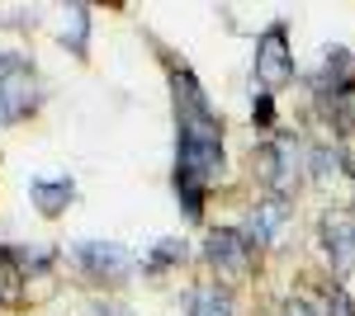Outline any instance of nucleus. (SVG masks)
I'll use <instances>...</instances> for the list:
<instances>
[{"instance_id":"1","label":"nucleus","mask_w":355,"mask_h":316,"mask_svg":"<svg viewBox=\"0 0 355 316\" xmlns=\"http://www.w3.org/2000/svg\"><path fill=\"white\" fill-rule=\"evenodd\" d=\"M175 109H180V142H175V194L190 217H199L204 194L223 165V123L209 109L204 90L190 71H175Z\"/></svg>"},{"instance_id":"2","label":"nucleus","mask_w":355,"mask_h":316,"mask_svg":"<svg viewBox=\"0 0 355 316\" xmlns=\"http://www.w3.org/2000/svg\"><path fill=\"white\" fill-rule=\"evenodd\" d=\"M43 90H38V71L24 53H0V128L24 123L38 109Z\"/></svg>"},{"instance_id":"3","label":"nucleus","mask_w":355,"mask_h":316,"mask_svg":"<svg viewBox=\"0 0 355 316\" xmlns=\"http://www.w3.org/2000/svg\"><path fill=\"white\" fill-rule=\"evenodd\" d=\"M71 264L85 279H95V284H123L133 274L137 255L128 245H119V241H76L71 245Z\"/></svg>"},{"instance_id":"4","label":"nucleus","mask_w":355,"mask_h":316,"mask_svg":"<svg viewBox=\"0 0 355 316\" xmlns=\"http://www.w3.org/2000/svg\"><path fill=\"white\" fill-rule=\"evenodd\" d=\"M294 80V57H289V38L284 24H270L256 43V80H251V95H275Z\"/></svg>"},{"instance_id":"5","label":"nucleus","mask_w":355,"mask_h":316,"mask_svg":"<svg viewBox=\"0 0 355 316\" xmlns=\"http://www.w3.org/2000/svg\"><path fill=\"white\" fill-rule=\"evenodd\" d=\"M303 151L299 137L294 132H279L270 147H261V175H266V185L275 189V198H284L289 203V194H294V185H299L303 175Z\"/></svg>"},{"instance_id":"6","label":"nucleus","mask_w":355,"mask_h":316,"mask_svg":"<svg viewBox=\"0 0 355 316\" xmlns=\"http://www.w3.org/2000/svg\"><path fill=\"white\" fill-rule=\"evenodd\" d=\"M318 236H322V250H327L331 269H336L341 279H346V274H355V212H351V208L322 212Z\"/></svg>"},{"instance_id":"7","label":"nucleus","mask_w":355,"mask_h":316,"mask_svg":"<svg viewBox=\"0 0 355 316\" xmlns=\"http://www.w3.org/2000/svg\"><path fill=\"white\" fill-rule=\"evenodd\" d=\"M204 255H209V264H214L218 274L237 279V274H246V264H251V245H246L242 232L218 227V232H209V241H204Z\"/></svg>"},{"instance_id":"8","label":"nucleus","mask_w":355,"mask_h":316,"mask_svg":"<svg viewBox=\"0 0 355 316\" xmlns=\"http://www.w3.org/2000/svg\"><path fill=\"white\" fill-rule=\"evenodd\" d=\"M284 222H289V203L284 198H261L256 208H251V217H246V245H270L279 232H284Z\"/></svg>"},{"instance_id":"9","label":"nucleus","mask_w":355,"mask_h":316,"mask_svg":"<svg viewBox=\"0 0 355 316\" xmlns=\"http://www.w3.org/2000/svg\"><path fill=\"white\" fill-rule=\"evenodd\" d=\"M28 198H33V208L43 217H62L71 208V198H76V185L67 175H33L28 180Z\"/></svg>"},{"instance_id":"10","label":"nucleus","mask_w":355,"mask_h":316,"mask_svg":"<svg viewBox=\"0 0 355 316\" xmlns=\"http://www.w3.org/2000/svg\"><path fill=\"white\" fill-rule=\"evenodd\" d=\"M85 33H90V15H85L81 5H67L62 10V48L85 57Z\"/></svg>"},{"instance_id":"11","label":"nucleus","mask_w":355,"mask_h":316,"mask_svg":"<svg viewBox=\"0 0 355 316\" xmlns=\"http://www.w3.org/2000/svg\"><path fill=\"white\" fill-rule=\"evenodd\" d=\"M190 316H232V302L223 288H199L190 302Z\"/></svg>"},{"instance_id":"12","label":"nucleus","mask_w":355,"mask_h":316,"mask_svg":"<svg viewBox=\"0 0 355 316\" xmlns=\"http://www.w3.org/2000/svg\"><path fill=\"white\" fill-rule=\"evenodd\" d=\"M175 260H185V241L180 236H166V241H157V250H152V269H171Z\"/></svg>"},{"instance_id":"13","label":"nucleus","mask_w":355,"mask_h":316,"mask_svg":"<svg viewBox=\"0 0 355 316\" xmlns=\"http://www.w3.org/2000/svg\"><path fill=\"white\" fill-rule=\"evenodd\" d=\"M318 302H322V316H355L351 297H346L341 288H327V292H318Z\"/></svg>"},{"instance_id":"14","label":"nucleus","mask_w":355,"mask_h":316,"mask_svg":"<svg viewBox=\"0 0 355 316\" xmlns=\"http://www.w3.org/2000/svg\"><path fill=\"white\" fill-rule=\"evenodd\" d=\"M90 316H133L128 307H119V302H95V312Z\"/></svg>"},{"instance_id":"15","label":"nucleus","mask_w":355,"mask_h":316,"mask_svg":"<svg viewBox=\"0 0 355 316\" xmlns=\"http://www.w3.org/2000/svg\"><path fill=\"white\" fill-rule=\"evenodd\" d=\"M279 316H313V307H308V302H299V297H289V302H284V312Z\"/></svg>"},{"instance_id":"16","label":"nucleus","mask_w":355,"mask_h":316,"mask_svg":"<svg viewBox=\"0 0 355 316\" xmlns=\"http://www.w3.org/2000/svg\"><path fill=\"white\" fill-rule=\"evenodd\" d=\"M0 297H5V292H0Z\"/></svg>"}]
</instances>
